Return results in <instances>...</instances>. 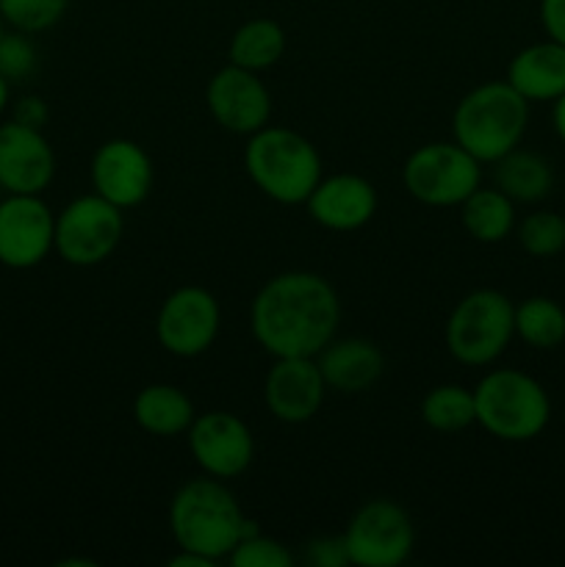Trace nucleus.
<instances>
[{
    "instance_id": "nucleus-1",
    "label": "nucleus",
    "mask_w": 565,
    "mask_h": 567,
    "mask_svg": "<svg viewBox=\"0 0 565 567\" xmlns=\"http://www.w3.org/2000/svg\"><path fill=\"white\" fill-rule=\"evenodd\" d=\"M341 302L314 271H282L249 305V330L271 358H316L336 338Z\"/></svg>"
},
{
    "instance_id": "nucleus-2",
    "label": "nucleus",
    "mask_w": 565,
    "mask_h": 567,
    "mask_svg": "<svg viewBox=\"0 0 565 567\" xmlns=\"http://www.w3.org/2000/svg\"><path fill=\"white\" fill-rule=\"evenodd\" d=\"M253 520L244 518L236 496L225 482L205 474L177 487L170 504V532L177 548L203 554L210 563L225 559L244 535L255 532Z\"/></svg>"
},
{
    "instance_id": "nucleus-3",
    "label": "nucleus",
    "mask_w": 565,
    "mask_h": 567,
    "mask_svg": "<svg viewBox=\"0 0 565 567\" xmlns=\"http://www.w3.org/2000/svg\"><path fill=\"white\" fill-rule=\"evenodd\" d=\"M244 169L264 197L280 205H305L321 181V155L302 133L264 125L244 147Z\"/></svg>"
},
{
    "instance_id": "nucleus-4",
    "label": "nucleus",
    "mask_w": 565,
    "mask_h": 567,
    "mask_svg": "<svg viewBox=\"0 0 565 567\" xmlns=\"http://www.w3.org/2000/svg\"><path fill=\"white\" fill-rule=\"evenodd\" d=\"M530 125V100L507 81H487L471 89L452 114V136L480 164H493L521 147Z\"/></svg>"
},
{
    "instance_id": "nucleus-5",
    "label": "nucleus",
    "mask_w": 565,
    "mask_h": 567,
    "mask_svg": "<svg viewBox=\"0 0 565 567\" xmlns=\"http://www.w3.org/2000/svg\"><path fill=\"white\" fill-rule=\"evenodd\" d=\"M476 424L504 443H526L552 421L546 388L518 369H493L476 382Z\"/></svg>"
},
{
    "instance_id": "nucleus-6",
    "label": "nucleus",
    "mask_w": 565,
    "mask_h": 567,
    "mask_svg": "<svg viewBox=\"0 0 565 567\" xmlns=\"http://www.w3.org/2000/svg\"><path fill=\"white\" fill-rule=\"evenodd\" d=\"M515 338V305L496 288L465 293L446 319V349L458 363L480 369L507 352Z\"/></svg>"
},
{
    "instance_id": "nucleus-7",
    "label": "nucleus",
    "mask_w": 565,
    "mask_h": 567,
    "mask_svg": "<svg viewBox=\"0 0 565 567\" xmlns=\"http://www.w3.org/2000/svg\"><path fill=\"white\" fill-rule=\"evenodd\" d=\"M402 183L430 208H460L482 186V164L458 142H430L408 155Z\"/></svg>"
},
{
    "instance_id": "nucleus-8",
    "label": "nucleus",
    "mask_w": 565,
    "mask_h": 567,
    "mask_svg": "<svg viewBox=\"0 0 565 567\" xmlns=\"http://www.w3.org/2000/svg\"><path fill=\"white\" fill-rule=\"evenodd\" d=\"M125 233V210L100 194H83L55 214V252L78 269L100 266L114 255Z\"/></svg>"
},
{
    "instance_id": "nucleus-9",
    "label": "nucleus",
    "mask_w": 565,
    "mask_h": 567,
    "mask_svg": "<svg viewBox=\"0 0 565 567\" xmlns=\"http://www.w3.org/2000/svg\"><path fill=\"white\" fill-rule=\"evenodd\" d=\"M349 565L399 567L408 563L415 546V529L408 509L388 498L366 502L343 529Z\"/></svg>"
},
{
    "instance_id": "nucleus-10",
    "label": "nucleus",
    "mask_w": 565,
    "mask_h": 567,
    "mask_svg": "<svg viewBox=\"0 0 565 567\" xmlns=\"http://www.w3.org/2000/svg\"><path fill=\"white\" fill-rule=\"evenodd\" d=\"M222 327V308L208 288L183 286L161 302L155 338L175 358H199L214 347Z\"/></svg>"
},
{
    "instance_id": "nucleus-11",
    "label": "nucleus",
    "mask_w": 565,
    "mask_h": 567,
    "mask_svg": "<svg viewBox=\"0 0 565 567\" xmlns=\"http://www.w3.org/2000/svg\"><path fill=\"white\" fill-rule=\"evenodd\" d=\"M55 249V214L42 194H6L0 199V264L28 271Z\"/></svg>"
},
{
    "instance_id": "nucleus-12",
    "label": "nucleus",
    "mask_w": 565,
    "mask_h": 567,
    "mask_svg": "<svg viewBox=\"0 0 565 567\" xmlns=\"http://www.w3.org/2000/svg\"><path fill=\"white\" fill-rule=\"evenodd\" d=\"M188 452L194 463L216 480H236L255 457V437L238 415L227 410H210L188 426Z\"/></svg>"
},
{
    "instance_id": "nucleus-13",
    "label": "nucleus",
    "mask_w": 565,
    "mask_h": 567,
    "mask_svg": "<svg viewBox=\"0 0 565 567\" xmlns=\"http://www.w3.org/2000/svg\"><path fill=\"white\" fill-rule=\"evenodd\" d=\"M205 105L216 125L236 136H253L271 116V94L258 72L227 64L205 86Z\"/></svg>"
},
{
    "instance_id": "nucleus-14",
    "label": "nucleus",
    "mask_w": 565,
    "mask_h": 567,
    "mask_svg": "<svg viewBox=\"0 0 565 567\" xmlns=\"http://www.w3.org/2000/svg\"><path fill=\"white\" fill-rule=\"evenodd\" d=\"M153 161L142 144L131 138H111L97 147L92 158L94 194L122 210L142 205L153 192Z\"/></svg>"
},
{
    "instance_id": "nucleus-15",
    "label": "nucleus",
    "mask_w": 565,
    "mask_h": 567,
    "mask_svg": "<svg viewBox=\"0 0 565 567\" xmlns=\"http://www.w3.org/2000/svg\"><path fill=\"white\" fill-rule=\"evenodd\" d=\"M55 177V153L42 127L11 120L0 125V188L6 194H42Z\"/></svg>"
},
{
    "instance_id": "nucleus-16",
    "label": "nucleus",
    "mask_w": 565,
    "mask_h": 567,
    "mask_svg": "<svg viewBox=\"0 0 565 567\" xmlns=\"http://www.w3.org/2000/svg\"><path fill=\"white\" fill-rule=\"evenodd\" d=\"M327 382L316 358H275L264 382L269 413L282 424H305L325 404Z\"/></svg>"
},
{
    "instance_id": "nucleus-17",
    "label": "nucleus",
    "mask_w": 565,
    "mask_h": 567,
    "mask_svg": "<svg viewBox=\"0 0 565 567\" xmlns=\"http://www.w3.org/2000/svg\"><path fill=\"white\" fill-rule=\"evenodd\" d=\"M305 205H308L310 219L325 230L352 233L374 219L377 188L363 175L338 172V175L321 177Z\"/></svg>"
},
{
    "instance_id": "nucleus-18",
    "label": "nucleus",
    "mask_w": 565,
    "mask_h": 567,
    "mask_svg": "<svg viewBox=\"0 0 565 567\" xmlns=\"http://www.w3.org/2000/svg\"><path fill=\"white\" fill-rule=\"evenodd\" d=\"M327 388L338 393H363L374 385L386 371V358L380 347L366 338H332L316 354Z\"/></svg>"
},
{
    "instance_id": "nucleus-19",
    "label": "nucleus",
    "mask_w": 565,
    "mask_h": 567,
    "mask_svg": "<svg viewBox=\"0 0 565 567\" xmlns=\"http://www.w3.org/2000/svg\"><path fill=\"white\" fill-rule=\"evenodd\" d=\"M504 81L530 103H554L565 94V44L543 39L518 50Z\"/></svg>"
},
{
    "instance_id": "nucleus-20",
    "label": "nucleus",
    "mask_w": 565,
    "mask_h": 567,
    "mask_svg": "<svg viewBox=\"0 0 565 567\" xmlns=\"http://www.w3.org/2000/svg\"><path fill=\"white\" fill-rule=\"evenodd\" d=\"M133 419L150 435L177 437L186 435L197 413H194V402L186 391L170 385V382H153L133 399Z\"/></svg>"
},
{
    "instance_id": "nucleus-21",
    "label": "nucleus",
    "mask_w": 565,
    "mask_h": 567,
    "mask_svg": "<svg viewBox=\"0 0 565 567\" xmlns=\"http://www.w3.org/2000/svg\"><path fill=\"white\" fill-rule=\"evenodd\" d=\"M493 183L499 192L507 194L515 205H535L552 194L554 169L541 153L532 150H510L499 161H493Z\"/></svg>"
},
{
    "instance_id": "nucleus-22",
    "label": "nucleus",
    "mask_w": 565,
    "mask_h": 567,
    "mask_svg": "<svg viewBox=\"0 0 565 567\" xmlns=\"http://www.w3.org/2000/svg\"><path fill=\"white\" fill-rule=\"evenodd\" d=\"M460 219L474 241L499 244L515 230V203L496 186H480L460 203Z\"/></svg>"
},
{
    "instance_id": "nucleus-23",
    "label": "nucleus",
    "mask_w": 565,
    "mask_h": 567,
    "mask_svg": "<svg viewBox=\"0 0 565 567\" xmlns=\"http://www.w3.org/2000/svg\"><path fill=\"white\" fill-rule=\"evenodd\" d=\"M286 53V31L277 20L269 17H255L244 25L236 28L227 48V59L230 64L244 66V70L264 72L275 66Z\"/></svg>"
},
{
    "instance_id": "nucleus-24",
    "label": "nucleus",
    "mask_w": 565,
    "mask_h": 567,
    "mask_svg": "<svg viewBox=\"0 0 565 567\" xmlns=\"http://www.w3.org/2000/svg\"><path fill=\"white\" fill-rule=\"evenodd\" d=\"M515 336L532 349H557L565 343V308L552 297H530L515 305Z\"/></svg>"
},
{
    "instance_id": "nucleus-25",
    "label": "nucleus",
    "mask_w": 565,
    "mask_h": 567,
    "mask_svg": "<svg viewBox=\"0 0 565 567\" xmlns=\"http://www.w3.org/2000/svg\"><path fill=\"white\" fill-rule=\"evenodd\" d=\"M421 419L430 430L454 435V432L469 430L476 424V402L474 391L463 385H438L421 402Z\"/></svg>"
},
{
    "instance_id": "nucleus-26",
    "label": "nucleus",
    "mask_w": 565,
    "mask_h": 567,
    "mask_svg": "<svg viewBox=\"0 0 565 567\" xmlns=\"http://www.w3.org/2000/svg\"><path fill=\"white\" fill-rule=\"evenodd\" d=\"M515 238L532 258H554L565 249V216L535 210L515 225Z\"/></svg>"
},
{
    "instance_id": "nucleus-27",
    "label": "nucleus",
    "mask_w": 565,
    "mask_h": 567,
    "mask_svg": "<svg viewBox=\"0 0 565 567\" xmlns=\"http://www.w3.org/2000/svg\"><path fill=\"white\" fill-rule=\"evenodd\" d=\"M70 0H0L6 25L22 33H42L59 25Z\"/></svg>"
},
{
    "instance_id": "nucleus-28",
    "label": "nucleus",
    "mask_w": 565,
    "mask_h": 567,
    "mask_svg": "<svg viewBox=\"0 0 565 567\" xmlns=\"http://www.w3.org/2000/svg\"><path fill=\"white\" fill-rule=\"evenodd\" d=\"M227 559L233 567H294V554L280 540L260 535L258 529L244 535Z\"/></svg>"
},
{
    "instance_id": "nucleus-29",
    "label": "nucleus",
    "mask_w": 565,
    "mask_h": 567,
    "mask_svg": "<svg viewBox=\"0 0 565 567\" xmlns=\"http://www.w3.org/2000/svg\"><path fill=\"white\" fill-rule=\"evenodd\" d=\"M39 70L37 44L31 42V33L6 31L0 37V75L9 83H22Z\"/></svg>"
},
{
    "instance_id": "nucleus-30",
    "label": "nucleus",
    "mask_w": 565,
    "mask_h": 567,
    "mask_svg": "<svg viewBox=\"0 0 565 567\" xmlns=\"http://www.w3.org/2000/svg\"><path fill=\"white\" fill-rule=\"evenodd\" d=\"M305 559H308V563L316 565V567L349 565L343 537H319V540L308 543V554H305Z\"/></svg>"
},
{
    "instance_id": "nucleus-31",
    "label": "nucleus",
    "mask_w": 565,
    "mask_h": 567,
    "mask_svg": "<svg viewBox=\"0 0 565 567\" xmlns=\"http://www.w3.org/2000/svg\"><path fill=\"white\" fill-rule=\"evenodd\" d=\"M537 17L548 39L565 44V0H541Z\"/></svg>"
},
{
    "instance_id": "nucleus-32",
    "label": "nucleus",
    "mask_w": 565,
    "mask_h": 567,
    "mask_svg": "<svg viewBox=\"0 0 565 567\" xmlns=\"http://www.w3.org/2000/svg\"><path fill=\"white\" fill-rule=\"evenodd\" d=\"M14 120L22 122V125H31V127H42L48 122V105H44L42 97H20L14 105Z\"/></svg>"
},
{
    "instance_id": "nucleus-33",
    "label": "nucleus",
    "mask_w": 565,
    "mask_h": 567,
    "mask_svg": "<svg viewBox=\"0 0 565 567\" xmlns=\"http://www.w3.org/2000/svg\"><path fill=\"white\" fill-rule=\"evenodd\" d=\"M170 565L172 567H210L208 557H203V554H194V551H186V548H181V551L175 554V557H170Z\"/></svg>"
},
{
    "instance_id": "nucleus-34",
    "label": "nucleus",
    "mask_w": 565,
    "mask_h": 567,
    "mask_svg": "<svg viewBox=\"0 0 565 567\" xmlns=\"http://www.w3.org/2000/svg\"><path fill=\"white\" fill-rule=\"evenodd\" d=\"M552 125H554V133L559 136V142L565 144V94H559V97L552 103Z\"/></svg>"
},
{
    "instance_id": "nucleus-35",
    "label": "nucleus",
    "mask_w": 565,
    "mask_h": 567,
    "mask_svg": "<svg viewBox=\"0 0 565 567\" xmlns=\"http://www.w3.org/2000/svg\"><path fill=\"white\" fill-rule=\"evenodd\" d=\"M9 100H11V83L6 81L3 75H0V114H3V111H6Z\"/></svg>"
},
{
    "instance_id": "nucleus-36",
    "label": "nucleus",
    "mask_w": 565,
    "mask_h": 567,
    "mask_svg": "<svg viewBox=\"0 0 565 567\" xmlns=\"http://www.w3.org/2000/svg\"><path fill=\"white\" fill-rule=\"evenodd\" d=\"M6 33V20H3V14H0V37H3Z\"/></svg>"
}]
</instances>
